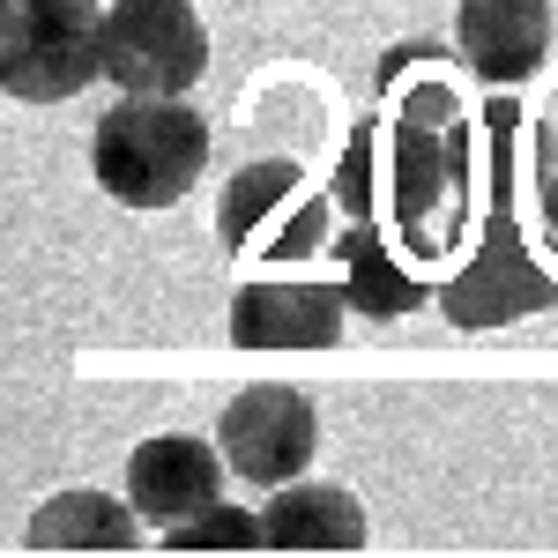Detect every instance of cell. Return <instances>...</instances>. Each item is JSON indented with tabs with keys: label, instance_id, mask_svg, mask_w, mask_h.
<instances>
[{
	"label": "cell",
	"instance_id": "1",
	"mask_svg": "<svg viewBox=\"0 0 558 558\" xmlns=\"http://www.w3.org/2000/svg\"><path fill=\"white\" fill-rule=\"evenodd\" d=\"M202 172H209V120L186 97L120 89V105L89 128V179L120 209H179Z\"/></svg>",
	"mask_w": 558,
	"mask_h": 558
},
{
	"label": "cell",
	"instance_id": "2",
	"mask_svg": "<svg viewBox=\"0 0 558 558\" xmlns=\"http://www.w3.org/2000/svg\"><path fill=\"white\" fill-rule=\"evenodd\" d=\"M105 0H0V89L15 105H68L97 83Z\"/></svg>",
	"mask_w": 558,
	"mask_h": 558
},
{
	"label": "cell",
	"instance_id": "3",
	"mask_svg": "<svg viewBox=\"0 0 558 558\" xmlns=\"http://www.w3.org/2000/svg\"><path fill=\"white\" fill-rule=\"evenodd\" d=\"M97 75L142 97H186L209 75V23L186 0H105Z\"/></svg>",
	"mask_w": 558,
	"mask_h": 558
},
{
	"label": "cell",
	"instance_id": "4",
	"mask_svg": "<svg viewBox=\"0 0 558 558\" xmlns=\"http://www.w3.org/2000/svg\"><path fill=\"white\" fill-rule=\"evenodd\" d=\"M216 454H223V470L239 476V484H254V492H276V484H291V476L313 470V454H320V417H313V402H305L299 387H239L231 395V410L216 417Z\"/></svg>",
	"mask_w": 558,
	"mask_h": 558
},
{
	"label": "cell",
	"instance_id": "5",
	"mask_svg": "<svg viewBox=\"0 0 558 558\" xmlns=\"http://www.w3.org/2000/svg\"><path fill=\"white\" fill-rule=\"evenodd\" d=\"M223 454H216L209 439H194V432H157V439H142L128 454V507L149 529H172V521L202 514L223 499Z\"/></svg>",
	"mask_w": 558,
	"mask_h": 558
},
{
	"label": "cell",
	"instance_id": "6",
	"mask_svg": "<svg viewBox=\"0 0 558 558\" xmlns=\"http://www.w3.org/2000/svg\"><path fill=\"white\" fill-rule=\"evenodd\" d=\"M551 0H462L454 8V45L470 60V75L492 89L529 83L551 60Z\"/></svg>",
	"mask_w": 558,
	"mask_h": 558
},
{
	"label": "cell",
	"instance_id": "7",
	"mask_svg": "<svg viewBox=\"0 0 558 558\" xmlns=\"http://www.w3.org/2000/svg\"><path fill=\"white\" fill-rule=\"evenodd\" d=\"M343 283H246L231 299L239 350H336L343 336Z\"/></svg>",
	"mask_w": 558,
	"mask_h": 558
},
{
	"label": "cell",
	"instance_id": "8",
	"mask_svg": "<svg viewBox=\"0 0 558 558\" xmlns=\"http://www.w3.org/2000/svg\"><path fill=\"white\" fill-rule=\"evenodd\" d=\"M260 544L268 551H365V507L350 499L343 484L291 476L260 507Z\"/></svg>",
	"mask_w": 558,
	"mask_h": 558
},
{
	"label": "cell",
	"instance_id": "9",
	"mask_svg": "<svg viewBox=\"0 0 558 558\" xmlns=\"http://www.w3.org/2000/svg\"><path fill=\"white\" fill-rule=\"evenodd\" d=\"M134 544H142V514L105 492H52L23 529V551H134Z\"/></svg>",
	"mask_w": 558,
	"mask_h": 558
},
{
	"label": "cell",
	"instance_id": "10",
	"mask_svg": "<svg viewBox=\"0 0 558 558\" xmlns=\"http://www.w3.org/2000/svg\"><path fill=\"white\" fill-rule=\"evenodd\" d=\"M291 194H299V165H246V172L231 179V194H223V246H231V254L254 246V231L283 209Z\"/></svg>",
	"mask_w": 558,
	"mask_h": 558
},
{
	"label": "cell",
	"instance_id": "11",
	"mask_svg": "<svg viewBox=\"0 0 558 558\" xmlns=\"http://www.w3.org/2000/svg\"><path fill=\"white\" fill-rule=\"evenodd\" d=\"M165 551H268V544H260V514L216 499V507H202V514L165 529Z\"/></svg>",
	"mask_w": 558,
	"mask_h": 558
},
{
	"label": "cell",
	"instance_id": "12",
	"mask_svg": "<svg viewBox=\"0 0 558 558\" xmlns=\"http://www.w3.org/2000/svg\"><path fill=\"white\" fill-rule=\"evenodd\" d=\"M544 216H551V231H558V120H551V134H544Z\"/></svg>",
	"mask_w": 558,
	"mask_h": 558
}]
</instances>
